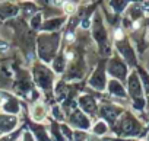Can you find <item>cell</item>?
Listing matches in <instances>:
<instances>
[{"label": "cell", "mask_w": 149, "mask_h": 141, "mask_svg": "<svg viewBox=\"0 0 149 141\" xmlns=\"http://www.w3.org/2000/svg\"><path fill=\"white\" fill-rule=\"evenodd\" d=\"M130 86H132V93H134L136 96L140 95V89H139V83H137V79L136 77H132L130 79Z\"/></svg>", "instance_id": "obj_1"}, {"label": "cell", "mask_w": 149, "mask_h": 141, "mask_svg": "<svg viewBox=\"0 0 149 141\" xmlns=\"http://www.w3.org/2000/svg\"><path fill=\"white\" fill-rule=\"evenodd\" d=\"M66 10L67 12H72L73 10V5H66Z\"/></svg>", "instance_id": "obj_2"}, {"label": "cell", "mask_w": 149, "mask_h": 141, "mask_svg": "<svg viewBox=\"0 0 149 141\" xmlns=\"http://www.w3.org/2000/svg\"><path fill=\"white\" fill-rule=\"evenodd\" d=\"M146 38L149 39V29H148V34H146Z\"/></svg>", "instance_id": "obj_3"}, {"label": "cell", "mask_w": 149, "mask_h": 141, "mask_svg": "<svg viewBox=\"0 0 149 141\" xmlns=\"http://www.w3.org/2000/svg\"><path fill=\"white\" fill-rule=\"evenodd\" d=\"M0 103H2V98H0Z\"/></svg>", "instance_id": "obj_4"}]
</instances>
